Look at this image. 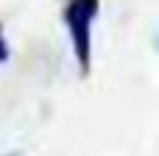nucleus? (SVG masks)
Returning a JSON list of instances; mask_svg holds the SVG:
<instances>
[{"instance_id": "1", "label": "nucleus", "mask_w": 159, "mask_h": 156, "mask_svg": "<svg viewBox=\"0 0 159 156\" xmlns=\"http://www.w3.org/2000/svg\"><path fill=\"white\" fill-rule=\"evenodd\" d=\"M101 14V0H67L61 8V22L70 36L73 59L81 75L92 73V28Z\"/></svg>"}, {"instance_id": "2", "label": "nucleus", "mask_w": 159, "mask_h": 156, "mask_svg": "<svg viewBox=\"0 0 159 156\" xmlns=\"http://www.w3.org/2000/svg\"><path fill=\"white\" fill-rule=\"evenodd\" d=\"M8 59H11V45H8L6 28H3V22H0V67H3V64H8Z\"/></svg>"}, {"instance_id": "3", "label": "nucleus", "mask_w": 159, "mask_h": 156, "mask_svg": "<svg viewBox=\"0 0 159 156\" xmlns=\"http://www.w3.org/2000/svg\"><path fill=\"white\" fill-rule=\"evenodd\" d=\"M154 47L159 50V31H157V39H154Z\"/></svg>"}]
</instances>
